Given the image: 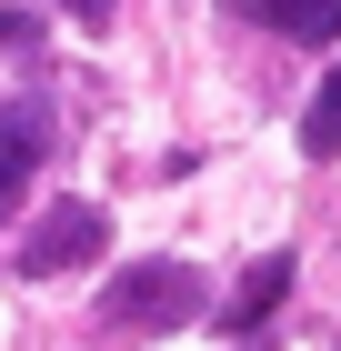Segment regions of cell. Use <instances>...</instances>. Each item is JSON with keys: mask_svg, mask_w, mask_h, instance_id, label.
<instances>
[{"mask_svg": "<svg viewBox=\"0 0 341 351\" xmlns=\"http://www.w3.org/2000/svg\"><path fill=\"white\" fill-rule=\"evenodd\" d=\"M201 311H211V291H201L191 261H131V271H110V291H101L110 331H181Z\"/></svg>", "mask_w": 341, "mask_h": 351, "instance_id": "obj_1", "label": "cell"}, {"mask_svg": "<svg viewBox=\"0 0 341 351\" xmlns=\"http://www.w3.org/2000/svg\"><path fill=\"white\" fill-rule=\"evenodd\" d=\"M101 241H110V221L91 211V201H51V211L30 221V241H21V271H30V281L80 271V261H101Z\"/></svg>", "mask_w": 341, "mask_h": 351, "instance_id": "obj_2", "label": "cell"}, {"mask_svg": "<svg viewBox=\"0 0 341 351\" xmlns=\"http://www.w3.org/2000/svg\"><path fill=\"white\" fill-rule=\"evenodd\" d=\"M40 161H51V110L40 101H0V221H10V201L40 181Z\"/></svg>", "mask_w": 341, "mask_h": 351, "instance_id": "obj_3", "label": "cell"}, {"mask_svg": "<svg viewBox=\"0 0 341 351\" xmlns=\"http://www.w3.org/2000/svg\"><path fill=\"white\" fill-rule=\"evenodd\" d=\"M281 291H291V251H261V261L241 271V291H231V311H221V331L271 322V311H281Z\"/></svg>", "mask_w": 341, "mask_h": 351, "instance_id": "obj_4", "label": "cell"}, {"mask_svg": "<svg viewBox=\"0 0 341 351\" xmlns=\"http://www.w3.org/2000/svg\"><path fill=\"white\" fill-rule=\"evenodd\" d=\"M231 10H251V21L281 30V40H331L341 30V0H231Z\"/></svg>", "mask_w": 341, "mask_h": 351, "instance_id": "obj_5", "label": "cell"}, {"mask_svg": "<svg viewBox=\"0 0 341 351\" xmlns=\"http://www.w3.org/2000/svg\"><path fill=\"white\" fill-rule=\"evenodd\" d=\"M301 151H311V161H341V71L311 90V110H301Z\"/></svg>", "mask_w": 341, "mask_h": 351, "instance_id": "obj_6", "label": "cell"}, {"mask_svg": "<svg viewBox=\"0 0 341 351\" xmlns=\"http://www.w3.org/2000/svg\"><path fill=\"white\" fill-rule=\"evenodd\" d=\"M0 51H40V21L30 10H0Z\"/></svg>", "mask_w": 341, "mask_h": 351, "instance_id": "obj_7", "label": "cell"}, {"mask_svg": "<svg viewBox=\"0 0 341 351\" xmlns=\"http://www.w3.org/2000/svg\"><path fill=\"white\" fill-rule=\"evenodd\" d=\"M60 10H71V21H91V30L110 21V0H60Z\"/></svg>", "mask_w": 341, "mask_h": 351, "instance_id": "obj_8", "label": "cell"}]
</instances>
